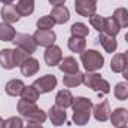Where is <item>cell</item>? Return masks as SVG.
<instances>
[{
  "instance_id": "obj_1",
  "label": "cell",
  "mask_w": 128,
  "mask_h": 128,
  "mask_svg": "<svg viewBox=\"0 0 128 128\" xmlns=\"http://www.w3.org/2000/svg\"><path fill=\"white\" fill-rule=\"evenodd\" d=\"M84 85L86 88H91L92 91L98 92L100 96L110 92V84L103 79L97 72H86L84 73Z\"/></svg>"
},
{
  "instance_id": "obj_2",
  "label": "cell",
  "mask_w": 128,
  "mask_h": 128,
  "mask_svg": "<svg viewBox=\"0 0 128 128\" xmlns=\"http://www.w3.org/2000/svg\"><path fill=\"white\" fill-rule=\"evenodd\" d=\"M80 63L86 72H97L104 66V57L96 49H85L80 54Z\"/></svg>"
},
{
  "instance_id": "obj_3",
  "label": "cell",
  "mask_w": 128,
  "mask_h": 128,
  "mask_svg": "<svg viewBox=\"0 0 128 128\" xmlns=\"http://www.w3.org/2000/svg\"><path fill=\"white\" fill-rule=\"evenodd\" d=\"M12 43L16 46V48H21L22 51H26L27 54L32 55L33 52H36L37 49V43L34 42L33 36L30 34H26V33H16L15 39L12 40Z\"/></svg>"
},
{
  "instance_id": "obj_4",
  "label": "cell",
  "mask_w": 128,
  "mask_h": 128,
  "mask_svg": "<svg viewBox=\"0 0 128 128\" xmlns=\"http://www.w3.org/2000/svg\"><path fill=\"white\" fill-rule=\"evenodd\" d=\"M57 84H58V80L54 74H45V76H40L39 79H36L33 82V86L40 94H46V92H51L52 90H55Z\"/></svg>"
},
{
  "instance_id": "obj_5",
  "label": "cell",
  "mask_w": 128,
  "mask_h": 128,
  "mask_svg": "<svg viewBox=\"0 0 128 128\" xmlns=\"http://www.w3.org/2000/svg\"><path fill=\"white\" fill-rule=\"evenodd\" d=\"M33 39H34V42L37 43V46L49 48V46L55 45L57 34L52 32V30H40V28H37V30L34 32V34H33Z\"/></svg>"
},
{
  "instance_id": "obj_6",
  "label": "cell",
  "mask_w": 128,
  "mask_h": 128,
  "mask_svg": "<svg viewBox=\"0 0 128 128\" xmlns=\"http://www.w3.org/2000/svg\"><path fill=\"white\" fill-rule=\"evenodd\" d=\"M74 10L84 18H91L97 10V0H74Z\"/></svg>"
},
{
  "instance_id": "obj_7",
  "label": "cell",
  "mask_w": 128,
  "mask_h": 128,
  "mask_svg": "<svg viewBox=\"0 0 128 128\" xmlns=\"http://www.w3.org/2000/svg\"><path fill=\"white\" fill-rule=\"evenodd\" d=\"M43 60H45L46 66H49V67L58 66V64L61 63V60H63V51H61V48L57 46V45H52V46L46 48L45 52H43Z\"/></svg>"
},
{
  "instance_id": "obj_8",
  "label": "cell",
  "mask_w": 128,
  "mask_h": 128,
  "mask_svg": "<svg viewBox=\"0 0 128 128\" xmlns=\"http://www.w3.org/2000/svg\"><path fill=\"white\" fill-rule=\"evenodd\" d=\"M48 118L51 119L52 125L54 127H61L67 122V113H66V109L63 107H58L57 104L51 106V109L48 110Z\"/></svg>"
},
{
  "instance_id": "obj_9",
  "label": "cell",
  "mask_w": 128,
  "mask_h": 128,
  "mask_svg": "<svg viewBox=\"0 0 128 128\" xmlns=\"http://www.w3.org/2000/svg\"><path fill=\"white\" fill-rule=\"evenodd\" d=\"M110 122L115 128H124L128 124V110L124 107H116L113 112H110Z\"/></svg>"
},
{
  "instance_id": "obj_10",
  "label": "cell",
  "mask_w": 128,
  "mask_h": 128,
  "mask_svg": "<svg viewBox=\"0 0 128 128\" xmlns=\"http://www.w3.org/2000/svg\"><path fill=\"white\" fill-rule=\"evenodd\" d=\"M92 115L96 118L97 122H106L110 118V106L107 100H103L101 103L96 104L92 107Z\"/></svg>"
},
{
  "instance_id": "obj_11",
  "label": "cell",
  "mask_w": 128,
  "mask_h": 128,
  "mask_svg": "<svg viewBox=\"0 0 128 128\" xmlns=\"http://www.w3.org/2000/svg\"><path fill=\"white\" fill-rule=\"evenodd\" d=\"M0 15L3 18L4 22H9V24H14V22H18L20 21V14L16 10V6L15 4H4L0 10Z\"/></svg>"
},
{
  "instance_id": "obj_12",
  "label": "cell",
  "mask_w": 128,
  "mask_h": 128,
  "mask_svg": "<svg viewBox=\"0 0 128 128\" xmlns=\"http://www.w3.org/2000/svg\"><path fill=\"white\" fill-rule=\"evenodd\" d=\"M24 88H26V84L21 79H10L4 86V91L10 97H21Z\"/></svg>"
},
{
  "instance_id": "obj_13",
  "label": "cell",
  "mask_w": 128,
  "mask_h": 128,
  "mask_svg": "<svg viewBox=\"0 0 128 128\" xmlns=\"http://www.w3.org/2000/svg\"><path fill=\"white\" fill-rule=\"evenodd\" d=\"M39 61L36 60V58H33V57H28L24 63L20 66V70H21V73H22V76H26V78H30V76H34L37 72H39Z\"/></svg>"
},
{
  "instance_id": "obj_14",
  "label": "cell",
  "mask_w": 128,
  "mask_h": 128,
  "mask_svg": "<svg viewBox=\"0 0 128 128\" xmlns=\"http://www.w3.org/2000/svg\"><path fill=\"white\" fill-rule=\"evenodd\" d=\"M51 16L55 21V24H66L70 20V10L66 6H54L51 10Z\"/></svg>"
},
{
  "instance_id": "obj_15",
  "label": "cell",
  "mask_w": 128,
  "mask_h": 128,
  "mask_svg": "<svg viewBox=\"0 0 128 128\" xmlns=\"http://www.w3.org/2000/svg\"><path fill=\"white\" fill-rule=\"evenodd\" d=\"M0 66L4 70H12V68L16 67L15 60H14V49L4 48V49L0 51Z\"/></svg>"
},
{
  "instance_id": "obj_16",
  "label": "cell",
  "mask_w": 128,
  "mask_h": 128,
  "mask_svg": "<svg viewBox=\"0 0 128 128\" xmlns=\"http://www.w3.org/2000/svg\"><path fill=\"white\" fill-rule=\"evenodd\" d=\"M98 42H100V45L103 46V49H104L106 52H109V54L115 52L116 48H118V42H116V39H115L113 36H110V34H106V33H100V36H98Z\"/></svg>"
},
{
  "instance_id": "obj_17",
  "label": "cell",
  "mask_w": 128,
  "mask_h": 128,
  "mask_svg": "<svg viewBox=\"0 0 128 128\" xmlns=\"http://www.w3.org/2000/svg\"><path fill=\"white\" fill-rule=\"evenodd\" d=\"M73 100H74V97H73V94H72L68 90H61V91H58L57 96H55V104H57L58 107L67 109V107H72Z\"/></svg>"
},
{
  "instance_id": "obj_18",
  "label": "cell",
  "mask_w": 128,
  "mask_h": 128,
  "mask_svg": "<svg viewBox=\"0 0 128 128\" xmlns=\"http://www.w3.org/2000/svg\"><path fill=\"white\" fill-rule=\"evenodd\" d=\"M58 68L66 74H72V73L79 72V63L73 57H64L61 60V63L58 64Z\"/></svg>"
},
{
  "instance_id": "obj_19",
  "label": "cell",
  "mask_w": 128,
  "mask_h": 128,
  "mask_svg": "<svg viewBox=\"0 0 128 128\" xmlns=\"http://www.w3.org/2000/svg\"><path fill=\"white\" fill-rule=\"evenodd\" d=\"M16 109H18V112H20V115H21L22 118L28 119L39 107L36 106V103H30V101H26V100L21 98V100L18 101V104H16Z\"/></svg>"
},
{
  "instance_id": "obj_20",
  "label": "cell",
  "mask_w": 128,
  "mask_h": 128,
  "mask_svg": "<svg viewBox=\"0 0 128 128\" xmlns=\"http://www.w3.org/2000/svg\"><path fill=\"white\" fill-rule=\"evenodd\" d=\"M67 46L72 52H76V54H82L86 48V42H85V37H78V36H70L68 40H67Z\"/></svg>"
},
{
  "instance_id": "obj_21",
  "label": "cell",
  "mask_w": 128,
  "mask_h": 128,
  "mask_svg": "<svg viewBox=\"0 0 128 128\" xmlns=\"http://www.w3.org/2000/svg\"><path fill=\"white\" fill-rule=\"evenodd\" d=\"M63 84L66 88H76L79 85L84 84V73L82 72H76L72 74H66L63 78Z\"/></svg>"
},
{
  "instance_id": "obj_22",
  "label": "cell",
  "mask_w": 128,
  "mask_h": 128,
  "mask_svg": "<svg viewBox=\"0 0 128 128\" xmlns=\"http://www.w3.org/2000/svg\"><path fill=\"white\" fill-rule=\"evenodd\" d=\"M16 36V30L9 22H0V40L2 42H12Z\"/></svg>"
},
{
  "instance_id": "obj_23",
  "label": "cell",
  "mask_w": 128,
  "mask_h": 128,
  "mask_svg": "<svg viewBox=\"0 0 128 128\" xmlns=\"http://www.w3.org/2000/svg\"><path fill=\"white\" fill-rule=\"evenodd\" d=\"M94 107V103L86 98V97H74L73 100V104H72V109L73 112H79V110H92Z\"/></svg>"
},
{
  "instance_id": "obj_24",
  "label": "cell",
  "mask_w": 128,
  "mask_h": 128,
  "mask_svg": "<svg viewBox=\"0 0 128 128\" xmlns=\"http://www.w3.org/2000/svg\"><path fill=\"white\" fill-rule=\"evenodd\" d=\"M16 10L20 16H28L34 12V0H18Z\"/></svg>"
},
{
  "instance_id": "obj_25",
  "label": "cell",
  "mask_w": 128,
  "mask_h": 128,
  "mask_svg": "<svg viewBox=\"0 0 128 128\" xmlns=\"http://www.w3.org/2000/svg\"><path fill=\"white\" fill-rule=\"evenodd\" d=\"M119 32H121V27H119V24L115 21V18H113V16H109V18H106V20H104V32H103V33H106V34H110V36L116 37Z\"/></svg>"
},
{
  "instance_id": "obj_26",
  "label": "cell",
  "mask_w": 128,
  "mask_h": 128,
  "mask_svg": "<svg viewBox=\"0 0 128 128\" xmlns=\"http://www.w3.org/2000/svg\"><path fill=\"white\" fill-rule=\"evenodd\" d=\"M113 18H115V21L119 24L121 28H127L128 27V10L125 8H118V9H115Z\"/></svg>"
},
{
  "instance_id": "obj_27",
  "label": "cell",
  "mask_w": 128,
  "mask_h": 128,
  "mask_svg": "<svg viewBox=\"0 0 128 128\" xmlns=\"http://www.w3.org/2000/svg\"><path fill=\"white\" fill-rule=\"evenodd\" d=\"M91 118V110H79V112H73V122L79 127H84L90 122Z\"/></svg>"
},
{
  "instance_id": "obj_28",
  "label": "cell",
  "mask_w": 128,
  "mask_h": 128,
  "mask_svg": "<svg viewBox=\"0 0 128 128\" xmlns=\"http://www.w3.org/2000/svg\"><path fill=\"white\" fill-rule=\"evenodd\" d=\"M113 96L116 100L125 101L128 98V82H119L113 88Z\"/></svg>"
},
{
  "instance_id": "obj_29",
  "label": "cell",
  "mask_w": 128,
  "mask_h": 128,
  "mask_svg": "<svg viewBox=\"0 0 128 128\" xmlns=\"http://www.w3.org/2000/svg\"><path fill=\"white\" fill-rule=\"evenodd\" d=\"M39 96H40V92L33 85H30V86H26L24 88V91L21 94V98L26 100V101H30V103H36L39 100Z\"/></svg>"
},
{
  "instance_id": "obj_30",
  "label": "cell",
  "mask_w": 128,
  "mask_h": 128,
  "mask_svg": "<svg viewBox=\"0 0 128 128\" xmlns=\"http://www.w3.org/2000/svg\"><path fill=\"white\" fill-rule=\"evenodd\" d=\"M70 32H72V36L86 37V36L90 34V28H88V26L84 24V22H74V24H72Z\"/></svg>"
},
{
  "instance_id": "obj_31",
  "label": "cell",
  "mask_w": 128,
  "mask_h": 128,
  "mask_svg": "<svg viewBox=\"0 0 128 128\" xmlns=\"http://www.w3.org/2000/svg\"><path fill=\"white\" fill-rule=\"evenodd\" d=\"M124 67H125L124 55H122V54L113 55V58H112V61H110V70H112L113 73H122Z\"/></svg>"
},
{
  "instance_id": "obj_32",
  "label": "cell",
  "mask_w": 128,
  "mask_h": 128,
  "mask_svg": "<svg viewBox=\"0 0 128 128\" xmlns=\"http://www.w3.org/2000/svg\"><path fill=\"white\" fill-rule=\"evenodd\" d=\"M36 26H37V28H40V30H51V28H54L55 21L52 20L51 15H43V16H40V18L37 20Z\"/></svg>"
},
{
  "instance_id": "obj_33",
  "label": "cell",
  "mask_w": 128,
  "mask_h": 128,
  "mask_svg": "<svg viewBox=\"0 0 128 128\" xmlns=\"http://www.w3.org/2000/svg\"><path fill=\"white\" fill-rule=\"evenodd\" d=\"M104 20H106L104 16L94 14V15L90 18V24H91V27H92V28H96L98 33H103V32H104Z\"/></svg>"
},
{
  "instance_id": "obj_34",
  "label": "cell",
  "mask_w": 128,
  "mask_h": 128,
  "mask_svg": "<svg viewBox=\"0 0 128 128\" xmlns=\"http://www.w3.org/2000/svg\"><path fill=\"white\" fill-rule=\"evenodd\" d=\"M28 57H30V54H27V52L22 51L21 48H16V46H15V49H14V60H15V64H16L18 67L24 63Z\"/></svg>"
},
{
  "instance_id": "obj_35",
  "label": "cell",
  "mask_w": 128,
  "mask_h": 128,
  "mask_svg": "<svg viewBox=\"0 0 128 128\" xmlns=\"http://www.w3.org/2000/svg\"><path fill=\"white\" fill-rule=\"evenodd\" d=\"M46 118H48L46 112H43L42 109H37L27 121H28V122H34V124H43V122L46 121Z\"/></svg>"
},
{
  "instance_id": "obj_36",
  "label": "cell",
  "mask_w": 128,
  "mask_h": 128,
  "mask_svg": "<svg viewBox=\"0 0 128 128\" xmlns=\"http://www.w3.org/2000/svg\"><path fill=\"white\" fill-rule=\"evenodd\" d=\"M3 128H24V122L18 116H10V118H8L4 121V127Z\"/></svg>"
},
{
  "instance_id": "obj_37",
  "label": "cell",
  "mask_w": 128,
  "mask_h": 128,
  "mask_svg": "<svg viewBox=\"0 0 128 128\" xmlns=\"http://www.w3.org/2000/svg\"><path fill=\"white\" fill-rule=\"evenodd\" d=\"M52 6H63L64 3H66V0H48Z\"/></svg>"
},
{
  "instance_id": "obj_38",
  "label": "cell",
  "mask_w": 128,
  "mask_h": 128,
  "mask_svg": "<svg viewBox=\"0 0 128 128\" xmlns=\"http://www.w3.org/2000/svg\"><path fill=\"white\" fill-rule=\"evenodd\" d=\"M24 128H43V125L42 124H34V122H28L27 125Z\"/></svg>"
},
{
  "instance_id": "obj_39",
  "label": "cell",
  "mask_w": 128,
  "mask_h": 128,
  "mask_svg": "<svg viewBox=\"0 0 128 128\" xmlns=\"http://www.w3.org/2000/svg\"><path fill=\"white\" fill-rule=\"evenodd\" d=\"M122 76H124V79L128 82V64H125V67H124V70H122Z\"/></svg>"
},
{
  "instance_id": "obj_40",
  "label": "cell",
  "mask_w": 128,
  "mask_h": 128,
  "mask_svg": "<svg viewBox=\"0 0 128 128\" xmlns=\"http://www.w3.org/2000/svg\"><path fill=\"white\" fill-rule=\"evenodd\" d=\"M122 55H124V61H125V64H128V49L122 54Z\"/></svg>"
},
{
  "instance_id": "obj_41",
  "label": "cell",
  "mask_w": 128,
  "mask_h": 128,
  "mask_svg": "<svg viewBox=\"0 0 128 128\" xmlns=\"http://www.w3.org/2000/svg\"><path fill=\"white\" fill-rule=\"evenodd\" d=\"M12 2H15V0H2L3 4H12Z\"/></svg>"
},
{
  "instance_id": "obj_42",
  "label": "cell",
  "mask_w": 128,
  "mask_h": 128,
  "mask_svg": "<svg viewBox=\"0 0 128 128\" xmlns=\"http://www.w3.org/2000/svg\"><path fill=\"white\" fill-rule=\"evenodd\" d=\"M4 127V121H3V118L0 116V128H3Z\"/></svg>"
},
{
  "instance_id": "obj_43",
  "label": "cell",
  "mask_w": 128,
  "mask_h": 128,
  "mask_svg": "<svg viewBox=\"0 0 128 128\" xmlns=\"http://www.w3.org/2000/svg\"><path fill=\"white\" fill-rule=\"evenodd\" d=\"M124 128H128V127H124Z\"/></svg>"
},
{
  "instance_id": "obj_44",
  "label": "cell",
  "mask_w": 128,
  "mask_h": 128,
  "mask_svg": "<svg viewBox=\"0 0 128 128\" xmlns=\"http://www.w3.org/2000/svg\"><path fill=\"white\" fill-rule=\"evenodd\" d=\"M0 2H2V0H0Z\"/></svg>"
}]
</instances>
